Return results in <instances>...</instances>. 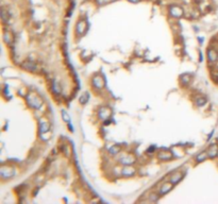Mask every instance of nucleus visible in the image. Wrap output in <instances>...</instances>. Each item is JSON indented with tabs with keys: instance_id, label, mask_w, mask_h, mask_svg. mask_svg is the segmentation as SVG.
I'll use <instances>...</instances> for the list:
<instances>
[{
	"instance_id": "9d476101",
	"label": "nucleus",
	"mask_w": 218,
	"mask_h": 204,
	"mask_svg": "<svg viewBox=\"0 0 218 204\" xmlns=\"http://www.w3.org/2000/svg\"><path fill=\"white\" fill-rule=\"evenodd\" d=\"M93 86L96 87L97 89H101L104 86V80H103L102 77L100 76H96L94 79H93Z\"/></svg>"
},
{
	"instance_id": "f257e3e1",
	"label": "nucleus",
	"mask_w": 218,
	"mask_h": 204,
	"mask_svg": "<svg viewBox=\"0 0 218 204\" xmlns=\"http://www.w3.org/2000/svg\"><path fill=\"white\" fill-rule=\"evenodd\" d=\"M27 102L31 107H33L34 110H40L43 105V100L40 99V97L34 94V92H29L26 96Z\"/></svg>"
},
{
	"instance_id": "4468645a",
	"label": "nucleus",
	"mask_w": 218,
	"mask_h": 204,
	"mask_svg": "<svg viewBox=\"0 0 218 204\" xmlns=\"http://www.w3.org/2000/svg\"><path fill=\"white\" fill-rule=\"evenodd\" d=\"M158 157L161 161H168V160L172 158V153L170 151H161L158 155Z\"/></svg>"
},
{
	"instance_id": "393cba45",
	"label": "nucleus",
	"mask_w": 218,
	"mask_h": 204,
	"mask_svg": "<svg viewBox=\"0 0 218 204\" xmlns=\"http://www.w3.org/2000/svg\"><path fill=\"white\" fill-rule=\"evenodd\" d=\"M159 194H151L150 197H149V201H151V202H158V200H159Z\"/></svg>"
},
{
	"instance_id": "6e6552de",
	"label": "nucleus",
	"mask_w": 218,
	"mask_h": 204,
	"mask_svg": "<svg viewBox=\"0 0 218 204\" xmlns=\"http://www.w3.org/2000/svg\"><path fill=\"white\" fill-rule=\"evenodd\" d=\"M136 169L133 168L131 165H128V166H125V167L121 169V175H125V177H132V175H135Z\"/></svg>"
},
{
	"instance_id": "9b49d317",
	"label": "nucleus",
	"mask_w": 218,
	"mask_h": 204,
	"mask_svg": "<svg viewBox=\"0 0 218 204\" xmlns=\"http://www.w3.org/2000/svg\"><path fill=\"white\" fill-rule=\"evenodd\" d=\"M206 56H208V60L210 63H215L218 60V53L214 49H208V52H206Z\"/></svg>"
},
{
	"instance_id": "0eeeda50",
	"label": "nucleus",
	"mask_w": 218,
	"mask_h": 204,
	"mask_svg": "<svg viewBox=\"0 0 218 204\" xmlns=\"http://www.w3.org/2000/svg\"><path fill=\"white\" fill-rule=\"evenodd\" d=\"M119 162H120V164L125 165V166H128V165H132L135 163V158H134V156L131 154L129 155H125V156H121L120 157V160H119Z\"/></svg>"
},
{
	"instance_id": "a878e982",
	"label": "nucleus",
	"mask_w": 218,
	"mask_h": 204,
	"mask_svg": "<svg viewBox=\"0 0 218 204\" xmlns=\"http://www.w3.org/2000/svg\"><path fill=\"white\" fill-rule=\"evenodd\" d=\"M62 116H63L64 121H66V122L69 121V116L67 115V113L65 112V111H63V112H62Z\"/></svg>"
},
{
	"instance_id": "39448f33",
	"label": "nucleus",
	"mask_w": 218,
	"mask_h": 204,
	"mask_svg": "<svg viewBox=\"0 0 218 204\" xmlns=\"http://www.w3.org/2000/svg\"><path fill=\"white\" fill-rule=\"evenodd\" d=\"M86 21L84 19H80L76 25V31L79 35H83L86 30Z\"/></svg>"
},
{
	"instance_id": "412c9836",
	"label": "nucleus",
	"mask_w": 218,
	"mask_h": 204,
	"mask_svg": "<svg viewBox=\"0 0 218 204\" xmlns=\"http://www.w3.org/2000/svg\"><path fill=\"white\" fill-rule=\"evenodd\" d=\"M206 103V99L204 97H198L196 99V104L198 106H203Z\"/></svg>"
},
{
	"instance_id": "f03ea898",
	"label": "nucleus",
	"mask_w": 218,
	"mask_h": 204,
	"mask_svg": "<svg viewBox=\"0 0 218 204\" xmlns=\"http://www.w3.org/2000/svg\"><path fill=\"white\" fill-rule=\"evenodd\" d=\"M15 175V169L11 166H1L0 168V175L3 179H11Z\"/></svg>"
},
{
	"instance_id": "20e7f679",
	"label": "nucleus",
	"mask_w": 218,
	"mask_h": 204,
	"mask_svg": "<svg viewBox=\"0 0 218 204\" xmlns=\"http://www.w3.org/2000/svg\"><path fill=\"white\" fill-rule=\"evenodd\" d=\"M111 114H112L111 110H110L109 107H106V106H103V107H101V109L99 110L98 116H99V118L101 119V120H106V119L110 118Z\"/></svg>"
},
{
	"instance_id": "f3484780",
	"label": "nucleus",
	"mask_w": 218,
	"mask_h": 204,
	"mask_svg": "<svg viewBox=\"0 0 218 204\" xmlns=\"http://www.w3.org/2000/svg\"><path fill=\"white\" fill-rule=\"evenodd\" d=\"M180 81H181V83L184 86L189 85V82H191V76H189V75H182V76L180 77Z\"/></svg>"
},
{
	"instance_id": "ddd939ff",
	"label": "nucleus",
	"mask_w": 218,
	"mask_h": 204,
	"mask_svg": "<svg viewBox=\"0 0 218 204\" xmlns=\"http://www.w3.org/2000/svg\"><path fill=\"white\" fill-rule=\"evenodd\" d=\"M208 154L210 158H215L216 156H218V146L217 145H212L208 147Z\"/></svg>"
},
{
	"instance_id": "1a4fd4ad",
	"label": "nucleus",
	"mask_w": 218,
	"mask_h": 204,
	"mask_svg": "<svg viewBox=\"0 0 218 204\" xmlns=\"http://www.w3.org/2000/svg\"><path fill=\"white\" fill-rule=\"evenodd\" d=\"M183 177H184V173H183V172L177 171V172H175V173H172V175H170V179H169V181H170L172 184L175 185V184H177V183H179V182L181 181L182 179H183Z\"/></svg>"
},
{
	"instance_id": "bb28decb",
	"label": "nucleus",
	"mask_w": 218,
	"mask_h": 204,
	"mask_svg": "<svg viewBox=\"0 0 218 204\" xmlns=\"http://www.w3.org/2000/svg\"><path fill=\"white\" fill-rule=\"evenodd\" d=\"M128 1H130V2H132V3H137V2H139L141 0H128Z\"/></svg>"
},
{
	"instance_id": "b1692460",
	"label": "nucleus",
	"mask_w": 218,
	"mask_h": 204,
	"mask_svg": "<svg viewBox=\"0 0 218 204\" xmlns=\"http://www.w3.org/2000/svg\"><path fill=\"white\" fill-rule=\"evenodd\" d=\"M52 90H53L54 92H56V94H60V92H61V87H60V85L56 82V81H53Z\"/></svg>"
},
{
	"instance_id": "4be33fe9",
	"label": "nucleus",
	"mask_w": 218,
	"mask_h": 204,
	"mask_svg": "<svg viewBox=\"0 0 218 204\" xmlns=\"http://www.w3.org/2000/svg\"><path fill=\"white\" fill-rule=\"evenodd\" d=\"M88 98H89V96H88V94H87V92L83 94V95L81 96V97H80V99H79L80 103H81V104H85L86 102L88 101Z\"/></svg>"
},
{
	"instance_id": "dca6fc26",
	"label": "nucleus",
	"mask_w": 218,
	"mask_h": 204,
	"mask_svg": "<svg viewBox=\"0 0 218 204\" xmlns=\"http://www.w3.org/2000/svg\"><path fill=\"white\" fill-rule=\"evenodd\" d=\"M208 157V152L206 151L201 152V153H199V154L196 156V162H197V163H202V162H204Z\"/></svg>"
},
{
	"instance_id": "423d86ee",
	"label": "nucleus",
	"mask_w": 218,
	"mask_h": 204,
	"mask_svg": "<svg viewBox=\"0 0 218 204\" xmlns=\"http://www.w3.org/2000/svg\"><path fill=\"white\" fill-rule=\"evenodd\" d=\"M172 186H173V184H172L171 182H166V183H164V184L160 187L159 189V194L160 196H163V194H166L167 192H169V191L172 189Z\"/></svg>"
},
{
	"instance_id": "6ab92c4d",
	"label": "nucleus",
	"mask_w": 218,
	"mask_h": 204,
	"mask_svg": "<svg viewBox=\"0 0 218 204\" xmlns=\"http://www.w3.org/2000/svg\"><path fill=\"white\" fill-rule=\"evenodd\" d=\"M3 40L7 44H11L12 40H13V37H12V34L10 32H4L3 34Z\"/></svg>"
},
{
	"instance_id": "5701e85b",
	"label": "nucleus",
	"mask_w": 218,
	"mask_h": 204,
	"mask_svg": "<svg viewBox=\"0 0 218 204\" xmlns=\"http://www.w3.org/2000/svg\"><path fill=\"white\" fill-rule=\"evenodd\" d=\"M95 1H96V3L98 5H106V4L113 2V1H116V0H95Z\"/></svg>"
},
{
	"instance_id": "aec40b11",
	"label": "nucleus",
	"mask_w": 218,
	"mask_h": 204,
	"mask_svg": "<svg viewBox=\"0 0 218 204\" xmlns=\"http://www.w3.org/2000/svg\"><path fill=\"white\" fill-rule=\"evenodd\" d=\"M1 17H2V20H3L4 23L8 21L9 18H10V14H9V12H8L5 9H2V10H1Z\"/></svg>"
},
{
	"instance_id": "7ed1b4c3",
	"label": "nucleus",
	"mask_w": 218,
	"mask_h": 204,
	"mask_svg": "<svg viewBox=\"0 0 218 204\" xmlns=\"http://www.w3.org/2000/svg\"><path fill=\"white\" fill-rule=\"evenodd\" d=\"M169 13H170V15H171L172 17H175V18H180V17L183 16L184 11H183V9H182L181 7H179V5H171V7L169 8Z\"/></svg>"
},
{
	"instance_id": "2eb2a0df",
	"label": "nucleus",
	"mask_w": 218,
	"mask_h": 204,
	"mask_svg": "<svg viewBox=\"0 0 218 204\" xmlns=\"http://www.w3.org/2000/svg\"><path fill=\"white\" fill-rule=\"evenodd\" d=\"M23 67H25V69H28L30 70V71H36L37 69V66L35 65L33 62H31V61H28V62L23 63Z\"/></svg>"
},
{
	"instance_id": "a211bd4d",
	"label": "nucleus",
	"mask_w": 218,
	"mask_h": 204,
	"mask_svg": "<svg viewBox=\"0 0 218 204\" xmlns=\"http://www.w3.org/2000/svg\"><path fill=\"white\" fill-rule=\"evenodd\" d=\"M119 152H120V147H119V146H117V145L112 146V147L109 149V153L111 155H117Z\"/></svg>"
},
{
	"instance_id": "f8f14e48",
	"label": "nucleus",
	"mask_w": 218,
	"mask_h": 204,
	"mask_svg": "<svg viewBox=\"0 0 218 204\" xmlns=\"http://www.w3.org/2000/svg\"><path fill=\"white\" fill-rule=\"evenodd\" d=\"M49 129H50V125H49V122L47 121L46 119H40V134L42 133H47V132H49Z\"/></svg>"
}]
</instances>
